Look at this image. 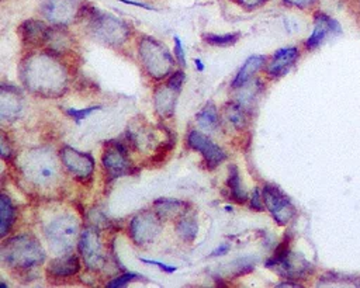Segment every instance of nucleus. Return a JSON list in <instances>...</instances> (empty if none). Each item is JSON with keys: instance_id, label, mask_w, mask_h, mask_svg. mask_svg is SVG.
<instances>
[{"instance_id": "nucleus-1", "label": "nucleus", "mask_w": 360, "mask_h": 288, "mask_svg": "<svg viewBox=\"0 0 360 288\" xmlns=\"http://www.w3.org/2000/svg\"><path fill=\"white\" fill-rule=\"evenodd\" d=\"M67 79V72L61 63L47 55L32 56L24 67L27 86L44 96H55L63 91Z\"/></svg>"}, {"instance_id": "nucleus-2", "label": "nucleus", "mask_w": 360, "mask_h": 288, "mask_svg": "<svg viewBox=\"0 0 360 288\" xmlns=\"http://www.w3.org/2000/svg\"><path fill=\"white\" fill-rule=\"evenodd\" d=\"M2 256L9 266L20 269L40 265L45 258L40 243L31 236H17L9 241L3 247Z\"/></svg>"}, {"instance_id": "nucleus-3", "label": "nucleus", "mask_w": 360, "mask_h": 288, "mask_svg": "<svg viewBox=\"0 0 360 288\" xmlns=\"http://www.w3.org/2000/svg\"><path fill=\"white\" fill-rule=\"evenodd\" d=\"M21 168L30 181L43 187L52 184L58 176L56 159L48 149L31 151L24 157Z\"/></svg>"}, {"instance_id": "nucleus-4", "label": "nucleus", "mask_w": 360, "mask_h": 288, "mask_svg": "<svg viewBox=\"0 0 360 288\" xmlns=\"http://www.w3.org/2000/svg\"><path fill=\"white\" fill-rule=\"evenodd\" d=\"M140 55L148 74L155 79H162L173 69V59L165 45L145 37L140 44Z\"/></svg>"}, {"instance_id": "nucleus-5", "label": "nucleus", "mask_w": 360, "mask_h": 288, "mask_svg": "<svg viewBox=\"0 0 360 288\" xmlns=\"http://www.w3.org/2000/svg\"><path fill=\"white\" fill-rule=\"evenodd\" d=\"M52 252L65 256L76 243L79 225L72 217H61L55 219L45 231Z\"/></svg>"}, {"instance_id": "nucleus-6", "label": "nucleus", "mask_w": 360, "mask_h": 288, "mask_svg": "<svg viewBox=\"0 0 360 288\" xmlns=\"http://www.w3.org/2000/svg\"><path fill=\"white\" fill-rule=\"evenodd\" d=\"M94 36L110 45H120L128 37V28L112 16H100L93 21Z\"/></svg>"}, {"instance_id": "nucleus-7", "label": "nucleus", "mask_w": 360, "mask_h": 288, "mask_svg": "<svg viewBox=\"0 0 360 288\" xmlns=\"http://www.w3.org/2000/svg\"><path fill=\"white\" fill-rule=\"evenodd\" d=\"M264 200L272 212L273 218L280 225H286L294 217V207L291 201L275 186H266L264 188Z\"/></svg>"}, {"instance_id": "nucleus-8", "label": "nucleus", "mask_w": 360, "mask_h": 288, "mask_svg": "<svg viewBox=\"0 0 360 288\" xmlns=\"http://www.w3.org/2000/svg\"><path fill=\"white\" fill-rule=\"evenodd\" d=\"M79 250L86 266L92 270L102 269L105 265L103 245L94 231H85L79 239Z\"/></svg>"}, {"instance_id": "nucleus-9", "label": "nucleus", "mask_w": 360, "mask_h": 288, "mask_svg": "<svg viewBox=\"0 0 360 288\" xmlns=\"http://www.w3.org/2000/svg\"><path fill=\"white\" fill-rule=\"evenodd\" d=\"M45 17L56 25H67L79 14L78 0H47L44 3Z\"/></svg>"}, {"instance_id": "nucleus-10", "label": "nucleus", "mask_w": 360, "mask_h": 288, "mask_svg": "<svg viewBox=\"0 0 360 288\" xmlns=\"http://www.w3.org/2000/svg\"><path fill=\"white\" fill-rule=\"evenodd\" d=\"M61 159L72 175H75L78 179H87L92 176L94 170V162L93 157L87 153L79 152L71 146H65L61 152Z\"/></svg>"}, {"instance_id": "nucleus-11", "label": "nucleus", "mask_w": 360, "mask_h": 288, "mask_svg": "<svg viewBox=\"0 0 360 288\" xmlns=\"http://www.w3.org/2000/svg\"><path fill=\"white\" fill-rule=\"evenodd\" d=\"M189 145L194 151L200 152L204 156L206 164L211 169L218 166L225 159V153L220 149V146H217L206 135H203V134H200L198 131L190 133V135H189Z\"/></svg>"}, {"instance_id": "nucleus-12", "label": "nucleus", "mask_w": 360, "mask_h": 288, "mask_svg": "<svg viewBox=\"0 0 360 288\" xmlns=\"http://www.w3.org/2000/svg\"><path fill=\"white\" fill-rule=\"evenodd\" d=\"M159 221L152 214H141L136 217L129 225L131 236L137 243L152 242L159 234Z\"/></svg>"}, {"instance_id": "nucleus-13", "label": "nucleus", "mask_w": 360, "mask_h": 288, "mask_svg": "<svg viewBox=\"0 0 360 288\" xmlns=\"http://www.w3.org/2000/svg\"><path fill=\"white\" fill-rule=\"evenodd\" d=\"M338 33H341V25L338 21H335L334 19L328 17L326 14L317 13L314 17V31L307 41V48L308 49L318 48L330 34H338Z\"/></svg>"}, {"instance_id": "nucleus-14", "label": "nucleus", "mask_w": 360, "mask_h": 288, "mask_svg": "<svg viewBox=\"0 0 360 288\" xmlns=\"http://www.w3.org/2000/svg\"><path fill=\"white\" fill-rule=\"evenodd\" d=\"M102 161H103V165H105L107 173L112 177L121 176V175L127 173L129 169L128 157H127L123 146H120L117 144L105 149Z\"/></svg>"}, {"instance_id": "nucleus-15", "label": "nucleus", "mask_w": 360, "mask_h": 288, "mask_svg": "<svg viewBox=\"0 0 360 288\" xmlns=\"http://www.w3.org/2000/svg\"><path fill=\"white\" fill-rule=\"evenodd\" d=\"M297 58H299V51L296 47L279 49L272 58L268 72L272 76H283L291 69L294 63H296Z\"/></svg>"}, {"instance_id": "nucleus-16", "label": "nucleus", "mask_w": 360, "mask_h": 288, "mask_svg": "<svg viewBox=\"0 0 360 288\" xmlns=\"http://www.w3.org/2000/svg\"><path fill=\"white\" fill-rule=\"evenodd\" d=\"M178 94H179V89L171 86L169 83L167 86L160 87L156 91L155 96V104H156V110L162 117H171L173 114L175 110V104H176V99H178Z\"/></svg>"}, {"instance_id": "nucleus-17", "label": "nucleus", "mask_w": 360, "mask_h": 288, "mask_svg": "<svg viewBox=\"0 0 360 288\" xmlns=\"http://www.w3.org/2000/svg\"><path fill=\"white\" fill-rule=\"evenodd\" d=\"M23 30V40L30 44H45L48 40L50 28L45 27L41 21H27L21 27Z\"/></svg>"}, {"instance_id": "nucleus-18", "label": "nucleus", "mask_w": 360, "mask_h": 288, "mask_svg": "<svg viewBox=\"0 0 360 288\" xmlns=\"http://www.w3.org/2000/svg\"><path fill=\"white\" fill-rule=\"evenodd\" d=\"M265 63V56H259V55H253L251 58L246 59V62L244 63V67L240 69L238 75L235 76V80H234V87H242L244 85H246L252 76L264 67Z\"/></svg>"}, {"instance_id": "nucleus-19", "label": "nucleus", "mask_w": 360, "mask_h": 288, "mask_svg": "<svg viewBox=\"0 0 360 288\" xmlns=\"http://www.w3.org/2000/svg\"><path fill=\"white\" fill-rule=\"evenodd\" d=\"M81 265H79V259L76 256H65V258L56 259L54 262H51V265L48 266V272L54 276L58 277H67V276H74L79 272Z\"/></svg>"}, {"instance_id": "nucleus-20", "label": "nucleus", "mask_w": 360, "mask_h": 288, "mask_svg": "<svg viewBox=\"0 0 360 288\" xmlns=\"http://www.w3.org/2000/svg\"><path fill=\"white\" fill-rule=\"evenodd\" d=\"M0 215H2V227H0L2 230H0V235L5 236L8 231L12 228L16 215L12 200L6 195H2V200H0Z\"/></svg>"}, {"instance_id": "nucleus-21", "label": "nucleus", "mask_w": 360, "mask_h": 288, "mask_svg": "<svg viewBox=\"0 0 360 288\" xmlns=\"http://www.w3.org/2000/svg\"><path fill=\"white\" fill-rule=\"evenodd\" d=\"M228 187L231 190V195L235 201L238 203H245L248 200V195L244 191L241 186V179H240V172L235 166L230 168V177H228Z\"/></svg>"}, {"instance_id": "nucleus-22", "label": "nucleus", "mask_w": 360, "mask_h": 288, "mask_svg": "<svg viewBox=\"0 0 360 288\" xmlns=\"http://www.w3.org/2000/svg\"><path fill=\"white\" fill-rule=\"evenodd\" d=\"M156 211L159 215L165 218H173L182 214L183 204L176 200H159L155 203Z\"/></svg>"}, {"instance_id": "nucleus-23", "label": "nucleus", "mask_w": 360, "mask_h": 288, "mask_svg": "<svg viewBox=\"0 0 360 288\" xmlns=\"http://www.w3.org/2000/svg\"><path fill=\"white\" fill-rule=\"evenodd\" d=\"M240 38V34H225V36H214V34H206L204 40L210 45L215 47H228L234 45Z\"/></svg>"}, {"instance_id": "nucleus-24", "label": "nucleus", "mask_w": 360, "mask_h": 288, "mask_svg": "<svg viewBox=\"0 0 360 288\" xmlns=\"http://www.w3.org/2000/svg\"><path fill=\"white\" fill-rule=\"evenodd\" d=\"M199 122L204 125V128H214L217 125V113L213 104H207L203 111L198 115Z\"/></svg>"}, {"instance_id": "nucleus-25", "label": "nucleus", "mask_w": 360, "mask_h": 288, "mask_svg": "<svg viewBox=\"0 0 360 288\" xmlns=\"http://www.w3.org/2000/svg\"><path fill=\"white\" fill-rule=\"evenodd\" d=\"M178 231L184 239H194L195 234H198V223H195L194 219H190V218L182 219Z\"/></svg>"}, {"instance_id": "nucleus-26", "label": "nucleus", "mask_w": 360, "mask_h": 288, "mask_svg": "<svg viewBox=\"0 0 360 288\" xmlns=\"http://www.w3.org/2000/svg\"><path fill=\"white\" fill-rule=\"evenodd\" d=\"M226 114H228V118H230V121H233V124H235V125H242L245 122V115L238 106L228 107Z\"/></svg>"}, {"instance_id": "nucleus-27", "label": "nucleus", "mask_w": 360, "mask_h": 288, "mask_svg": "<svg viewBox=\"0 0 360 288\" xmlns=\"http://www.w3.org/2000/svg\"><path fill=\"white\" fill-rule=\"evenodd\" d=\"M102 107H99V106H93V107H87V109H85V110H74V109H71V110H68L67 113H68V115H71L75 121H82L83 118H86V117H89L92 113H94V111H97V110H100Z\"/></svg>"}, {"instance_id": "nucleus-28", "label": "nucleus", "mask_w": 360, "mask_h": 288, "mask_svg": "<svg viewBox=\"0 0 360 288\" xmlns=\"http://www.w3.org/2000/svg\"><path fill=\"white\" fill-rule=\"evenodd\" d=\"M136 278H137L136 274H133V273H125V274H123L121 277L110 281V283L107 284V287H113V288L124 287V285H127L129 281H133V280H136Z\"/></svg>"}, {"instance_id": "nucleus-29", "label": "nucleus", "mask_w": 360, "mask_h": 288, "mask_svg": "<svg viewBox=\"0 0 360 288\" xmlns=\"http://www.w3.org/2000/svg\"><path fill=\"white\" fill-rule=\"evenodd\" d=\"M175 51H176V56H178V60L182 67H186V55H184V51H183V45H182V41L175 37Z\"/></svg>"}, {"instance_id": "nucleus-30", "label": "nucleus", "mask_w": 360, "mask_h": 288, "mask_svg": "<svg viewBox=\"0 0 360 288\" xmlns=\"http://www.w3.org/2000/svg\"><path fill=\"white\" fill-rule=\"evenodd\" d=\"M262 196H264V195H262L260 191L256 188L253 196H252V200H251V204L255 210H259V211L264 210V204H262Z\"/></svg>"}, {"instance_id": "nucleus-31", "label": "nucleus", "mask_w": 360, "mask_h": 288, "mask_svg": "<svg viewBox=\"0 0 360 288\" xmlns=\"http://www.w3.org/2000/svg\"><path fill=\"white\" fill-rule=\"evenodd\" d=\"M141 262H144V263H147V265L158 266V267H160V269H162L163 272H165V273H173V272H176V267L167 266V265H163V263H160V262H155V261H145V259H141Z\"/></svg>"}, {"instance_id": "nucleus-32", "label": "nucleus", "mask_w": 360, "mask_h": 288, "mask_svg": "<svg viewBox=\"0 0 360 288\" xmlns=\"http://www.w3.org/2000/svg\"><path fill=\"white\" fill-rule=\"evenodd\" d=\"M286 2L290 5H294V6H299V8H307V6H311L315 0H286Z\"/></svg>"}, {"instance_id": "nucleus-33", "label": "nucleus", "mask_w": 360, "mask_h": 288, "mask_svg": "<svg viewBox=\"0 0 360 288\" xmlns=\"http://www.w3.org/2000/svg\"><path fill=\"white\" fill-rule=\"evenodd\" d=\"M240 5L245 6V8H255L259 6L265 2V0H238Z\"/></svg>"}, {"instance_id": "nucleus-34", "label": "nucleus", "mask_w": 360, "mask_h": 288, "mask_svg": "<svg viewBox=\"0 0 360 288\" xmlns=\"http://www.w3.org/2000/svg\"><path fill=\"white\" fill-rule=\"evenodd\" d=\"M123 3H127V5H133V6H138V8H142V9H148V10H153L151 6L148 5H141V3H136V2H131V0H121Z\"/></svg>"}, {"instance_id": "nucleus-35", "label": "nucleus", "mask_w": 360, "mask_h": 288, "mask_svg": "<svg viewBox=\"0 0 360 288\" xmlns=\"http://www.w3.org/2000/svg\"><path fill=\"white\" fill-rule=\"evenodd\" d=\"M226 249H228V246H221L220 249H217L218 252H213V253H211V256H221V254H224V253H226V252H228Z\"/></svg>"}, {"instance_id": "nucleus-36", "label": "nucleus", "mask_w": 360, "mask_h": 288, "mask_svg": "<svg viewBox=\"0 0 360 288\" xmlns=\"http://www.w3.org/2000/svg\"><path fill=\"white\" fill-rule=\"evenodd\" d=\"M195 65H198V69H199V71H203V69H204V65H203V63H202L199 59H195Z\"/></svg>"}, {"instance_id": "nucleus-37", "label": "nucleus", "mask_w": 360, "mask_h": 288, "mask_svg": "<svg viewBox=\"0 0 360 288\" xmlns=\"http://www.w3.org/2000/svg\"><path fill=\"white\" fill-rule=\"evenodd\" d=\"M359 285H360V284H359Z\"/></svg>"}]
</instances>
